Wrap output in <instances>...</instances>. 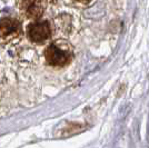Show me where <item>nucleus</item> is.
Returning <instances> with one entry per match:
<instances>
[{
	"label": "nucleus",
	"mask_w": 149,
	"mask_h": 148,
	"mask_svg": "<svg viewBox=\"0 0 149 148\" xmlns=\"http://www.w3.org/2000/svg\"><path fill=\"white\" fill-rule=\"evenodd\" d=\"M18 21L13 19H1L0 20V38H6L10 34L18 30Z\"/></svg>",
	"instance_id": "4"
},
{
	"label": "nucleus",
	"mask_w": 149,
	"mask_h": 148,
	"mask_svg": "<svg viewBox=\"0 0 149 148\" xmlns=\"http://www.w3.org/2000/svg\"><path fill=\"white\" fill-rule=\"evenodd\" d=\"M27 35L31 41L40 43L50 36V26L48 21H35L27 27Z\"/></svg>",
	"instance_id": "2"
},
{
	"label": "nucleus",
	"mask_w": 149,
	"mask_h": 148,
	"mask_svg": "<svg viewBox=\"0 0 149 148\" xmlns=\"http://www.w3.org/2000/svg\"><path fill=\"white\" fill-rule=\"evenodd\" d=\"M21 7L25 11L26 16L28 18H32V19H37L41 16V13L44 11L42 7H41V3L40 2H22L21 3Z\"/></svg>",
	"instance_id": "3"
},
{
	"label": "nucleus",
	"mask_w": 149,
	"mask_h": 148,
	"mask_svg": "<svg viewBox=\"0 0 149 148\" xmlns=\"http://www.w3.org/2000/svg\"><path fill=\"white\" fill-rule=\"evenodd\" d=\"M45 57L49 65L56 67L66 66L72 58L71 52L69 50L62 49L57 45H50L45 51Z\"/></svg>",
	"instance_id": "1"
}]
</instances>
